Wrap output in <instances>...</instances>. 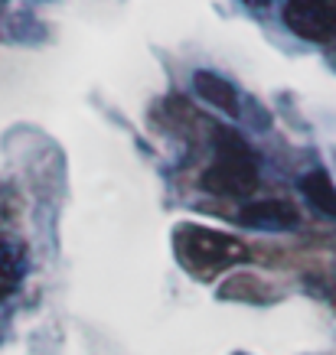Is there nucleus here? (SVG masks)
Here are the masks:
<instances>
[{"mask_svg": "<svg viewBox=\"0 0 336 355\" xmlns=\"http://www.w3.org/2000/svg\"><path fill=\"white\" fill-rule=\"evenodd\" d=\"M176 254L196 277H212L219 270L245 261V245L239 238L212 232L203 225H180L176 228Z\"/></svg>", "mask_w": 336, "mask_h": 355, "instance_id": "1", "label": "nucleus"}, {"mask_svg": "<svg viewBox=\"0 0 336 355\" xmlns=\"http://www.w3.org/2000/svg\"><path fill=\"white\" fill-rule=\"evenodd\" d=\"M284 23L307 43H326L336 36V13L320 0H287Z\"/></svg>", "mask_w": 336, "mask_h": 355, "instance_id": "2", "label": "nucleus"}, {"mask_svg": "<svg viewBox=\"0 0 336 355\" xmlns=\"http://www.w3.org/2000/svg\"><path fill=\"white\" fill-rule=\"evenodd\" d=\"M203 186L216 196L245 199V196H251L258 189V166H255V160H228V157H219L203 173Z\"/></svg>", "mask_w": 336, "mask_h": 355, "instance_id": "3", "label": "nucleus"}, {"mask_svg": "<svg viewBox=\"0 0 336 355\" xmlns=\"http://www.w3.org/2000/svg\"><path fill=\"white\" fill-rule=\"evenodd\" d=\"M239 222L245 228H258V232H287V228H297L301 216L291 202L284 199H264V202H251L242 209Z\"/></svg>", "mask_w": 336, "mask_h": 355, "instance_id": "4", "label": "nucleus"}, {"mask_svg": "<svg viewBox=\"0 0 336 355\" xmlns=\"http://www.w3.org/2000/svg\"><path fill=\"white\" fill-rule=\"evenodd\" d=\"M193 85L206 105L226 111V114H239V92H235L232 82H226L222 76H216V72H196Z\"/></svg>", "mask_w": 336, "mask_h": 355, "instance_id": "5", "label": "nucleus"}, {"mask_svg": "<svg viewBox=\"0 0 336 355\" xmlns=\"http://www.w3.org/2000/svg\"><path fill=\"white\" fill-rule=\"evenodd\" d=\"M301 193L307 196V202L314 205L317 212L336 218V186H333V180H330L324 170L307 173L304 180H301Z\"/></svg>", "mask_w": 336, "mask_h": 355, "instance_id": "6", "label": "nucleus"}, {"mask_svg": "<svg viewBox=\"0 0 336 355\" xmlns=\"http://www.w3.org/2000/svg\"><path fill=\"white\" fill-rule=\"evenodd\" d=\"M26 270V251L17 238L0 235V280L3 284H13V280L23 277Z\"/></svg>", "mask_w": 336, "mask_h": 355, "instance_id": "7", "label": "nucleus"}, {"mask_svg": "<svg viewBox=\"0 0 336 355\" xmlns=\"http://www.w3.org/2000/svg\"><path fill=\"white\" fill-rule=\"evenodd\" d=\"M216 153L219 157H228V160H255V153L245 140L228 128H219L216 130Z\"/></svg>", "mask_w": 336, "mask_h": 355, "instance_id": "8", "label": "nucleus"}, {"mask_svg": "<svg viewBox=\"0 0 336 355\" xmlns=\"http://www.w3.org/2000/svg\"><path fill=\"white\" fill-rule=\"evenodd\" d=\"M245 3H251V7H268L271 0H245Z\"/></svg>", "mask_w": 336, "mask_h": 355, "instance_id": "9", "label": "nucleus"}, {"mask_svg": "<svg viewBox=\"0 0 336 355\" xmlns=\"http://www.w3.org/2000/svg\"><path fill=\"white\" fill-rule=\"evenodd\" d=\"M320 3H326V7H330V10L336 13V0H320Z\"/></svg>", "mask_w": 336, "mask_h": 355, "instance_id": "10", "label": "nucleus"}]
</instances>
